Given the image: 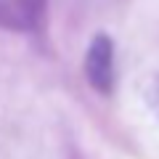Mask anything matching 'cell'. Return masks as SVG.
I'll return each mask as SVG.
<instances>
[{"mask_svg": "<svg viewBox=\"0 0 159 159\" xmlns=\"http://www.w3.org/2000/svg\"><path fill=\"white\" fill-rule=\"evenodd\" d=\"M85 77L93 90L103 93V96H109L114 90L117 72H114V43L109 34L101 32L90 40L85 53Z\"/></svg>", "mask_w": 159, "mask_h": 159, "instance_id": "1", "label": "cell"}, {"mask_svg": "<svg viewBox=\"0 0 159 159\" xmlns=\"http://www.w3.org/2000/svg\"><path fill=\"white\" fill-rule=\"evenodd\" d=\"M48 0H0V29L32 32L45 19Z\"/></svg>", "mask_w": 159, "mask_h": 159, "instance_id": "2", "label": "cell"}, {"mask_svg": "<svg viewBox=\"0 0 159 159\" xmlns=\"http://www.w3.org/2000/svg\"><path fill=\"white\" fill-rule=\"evenodd\" d=\"M146 103H148L151 114L157 117V122H159V74L148 80V85H146Z\"/></svg>", "mask_w": 159, "mask_h": 159, "instance_id": "3", "label": "cell"}]
</instances>
